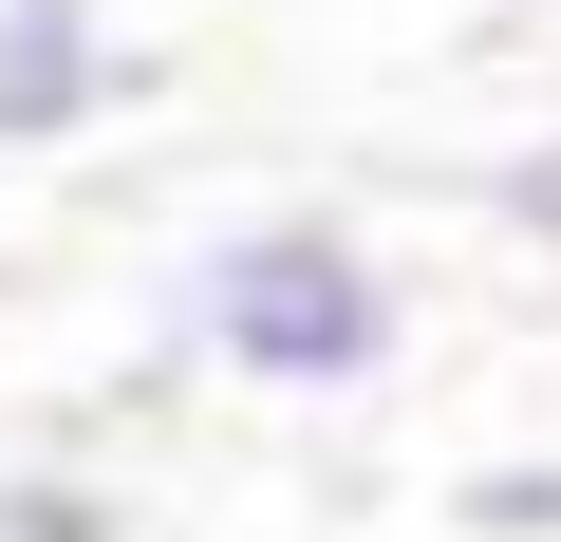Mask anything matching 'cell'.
<instances>
[{"label": "cell", "mask_w": 561, "mask_h": 542, "mask_svg": "<svg viewBox=\"0 0 561 542\" xmlns=\"http://www.w3.org/2000/svg\"><path fill=\"white\" fill-rule=\"evenodd\" d=\"M187 337L243 374V393H356L393 356V281H375V243L319 224V206H262L187 262Z\"/></svg>", "instance_id": "1"}, {"label": "cell", "mask_w": 561, "mask_h": 542, "mask_svg": "<svg viewBox=\"0 0 561 542\" xmlns=\"http://www.w3.org/2000/svg\"><path fill=\"white\" fill-rule=\"evenodd\" d=\"M113 94H131V57H113L94 0H0V150H57V131H94Z\"/></svg>", "instance_id": "2"}, {"label": "cell", "mask_w": 561, "mask_h": 542, "mask_svg": "<svg viewBox=\"0 0 561 542\" xmlns=\"http://www.w3.org/2000/svg\"><path fill=\"white\" fill-rule=\"evenodd\" d=\"M505 224H524V243L561 262V131H542V150H505Z\"/></svg>", "instance_id": "3"}, {"label": "cell", "mask_w": 561, "mask_h": 542, "mask_svg": "<svg viewBox=\"0 0 561 542\" xmlns=\"http://www.w3.org/2000/svg\"><path fill=\"white\" fill-rule=\"evenodd\" d=\"M468 523H561V468H486V486H468Z\"/></svg>", "instance_id": "4"}]
</instances>
